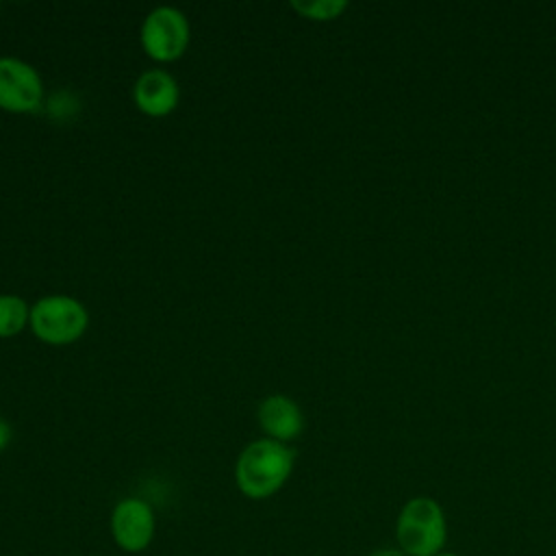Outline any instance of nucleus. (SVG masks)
I'll use <instances>...</instances> for the list:
<instances>
[{
	"instance_id": "nucleus-1",
	"label": "nucleus",
	"mask_w": 556,
	"mask_h": 556,
	"mask_svg": "<svg viewBox=\"0 0 556 556\" xmlns=\"http://www.w3.org/2000/svg\"><path fill=\"white\" fill-rule=\"evenodd\" d=\"M295 452L280 441L261 437L250 441L235 460V484L252 502L274 497L291 478Z\"/></svg>"
},
{
	"instance_id": "nucleus-2",
	"label": "nucleus",
	"mask_w": 556,
	"mask_h": 556,
	"mask_svg": "<svg viewBox=\"0 0 556 556\" xmlns=\"http://www.w3.org/2000/svg\"><path fill=\"white\" fill-rule=\"evenodd\" d=\"M395 543L408 556H437L447 543V519L428 495L410 497L395 519Z\"/></svg>"
},
{
	"instance_id": "nucleus-3",
	"label": "nucleus",
	"mask_w": 556,
	"mask_h": 556,
	"mask_svg": "<svg viewBox=\"0 0 556 556\" xmlns=\"http://www.w3.org/2000/svg\"><path fill=\"white\" fill-rule=\"evenodd\" d=\"M30 330L48 345H67L80 339L89 326V313L72 295L52 293L30 306Z\"/></svg>"
},
{
	"instance_id": "nucleus-4",
	"label": "nucleus",
	"mask_w": 556,
	"mask_h": 556,
	"mask_svg": "<svg viewBox=\"0 0 556 556\" xmlns=\"http://www.w3.org/2000/svg\"><path fill=\"white\" fill-rule=\"evenodd\" d=\"M109 534L115 547L124 554H143L156 536L154 506L139 495L117 500L109 515Z\"/></svg>"
},
{
	"instance_id": "nucleus-5",
	"label": "nucleus",
	"mask_w": 556,
	"mask_h": 556,
	"mask_svg": "<svg viewBox=\"0 0 556 556\" xmlns=\"http://www.w3.org/2000/svg\"><path fill=\"white\" fill-rule=\"evenodd\" d=\"M189 22L176 7L152 9L141 24V48L156 63L180 59L189 46Z\"/></svg>"
},
{
	"instance_id": "nucleus-6",
	"label": "nucleus",
	"mask_w": 556,
	"mask_h": 556,
	"mask_svg": "<svg viewBox=\"0 0 556 556\" xmlns=\"http://www.w3.org/2000/svg\"><path fill=\"white\" fill-rule=\"evenodd\" d=\"M43 83L39 72L15 56H0V109L33 113L41 106Z\"/></svg>"
},
{
	"instance_id": "nucleus-7",
	"label": "nucleus",
	"mask_w": 556,
	"mask_h": 556,
	"mask_svg": "<svg viewBox=\"0 0 556 556\" xmlns=\"http://www.w3.org/2000/svg\"><path fill=\"white\" fill-rule=\"evenodd\" d=\"M132 98L141 113L165 117L178 106L180 89L176 78L165 70H146L132 87Z\"/></svg>"
},
{
	"instance_id": "nucleus-8",
	"label": "nucleus",
	"mask_w": 556,
	"mask_h": 556,
	"mask_svg": "<svg viewBox=\"0 0 556 556\" xmlns=\"http://www.w3.org/2000/svg\"><path fill=\"white\" fill-rule=\"evenodd\" d=\"M256 417H258V426L267 439L280 441L287 445L291 441H295L304 430V415H302L300 406L282 393L267 395L258 404Z\"/></svg>"
},
{
	"instance_id": "nucleus-9",
	"label": "nucleus",
	"mask_w": 556,
	"mask_h": 556,
	"mask_svg": "<svg viewBox=\"0 0 556 556\" xmlns=\"http://www.w3.org/2000/svg\"><path fill=\"white\" fill-rule=\"evenodd\" d=\"M30 324V304L13 293L0 295V339L20 334Z\"/></svg>"
},
{
	"instance_id": "nucleus-10",
	"label": "nucleus",
	"mask_w": 556,
	"mask_h": 556,
	"mask_svg": "<svg viewBox=\"0 0 556 556\" xmlns=\"http://www.w3.org/2000/svg\"><path fill=\"white\" fill-rule=\"evenodd\" d=\"M291 9L298 11L302 17L326 22V20L339 17L348 9V2L345 0H311V2L293 0Z\"/></svg>"
},
{
	"instance_id": "nucleus-11",
	"label": "nucleus",
	"mask_w": 556,
	"mask_h": 556,
	"mask_svg": "<svg viewBox=\"0 0 556 556\" xmlns=\"http://www.w3.org/2000/svg\"><path fill=\"white\" fill-rule=\"evenodd\" d=\"M11 437H13V430H11L9 421L0 417V452L7 450V445L11 443Z\"/></svg>"
},
{
	"instance_id": "nucleus-12",
	"label": "nucleus",
	"mask_w": 556,
	"mask_h": 556,
	"mask_svg": "<svg viewBox=\"0 0 556 556\" xmlns=\"http://www.w3.org/2000/svg\"><path fill=\"white\" fill-rule=\"evenodd\" d=\"M367 556H408V554H404L400 547H380V549L369 552Z\"/></svg>"
},
{
	"instance_id": "nucleus-13",
	"label": "nucleus",
	"mask_w": 556,
	"mask_h": 556,
	"mask_svg": "<svg viewBox=\"0 0 556 556\" xmlns=\"http://www.w3.org/2000/svg\"><path fill=\"white\" fill-rule=\"evenodd\" d=\"M437 556H460V554H456V552H447V549H443V552H439Z\"/></svg>"
}]
</instances>
